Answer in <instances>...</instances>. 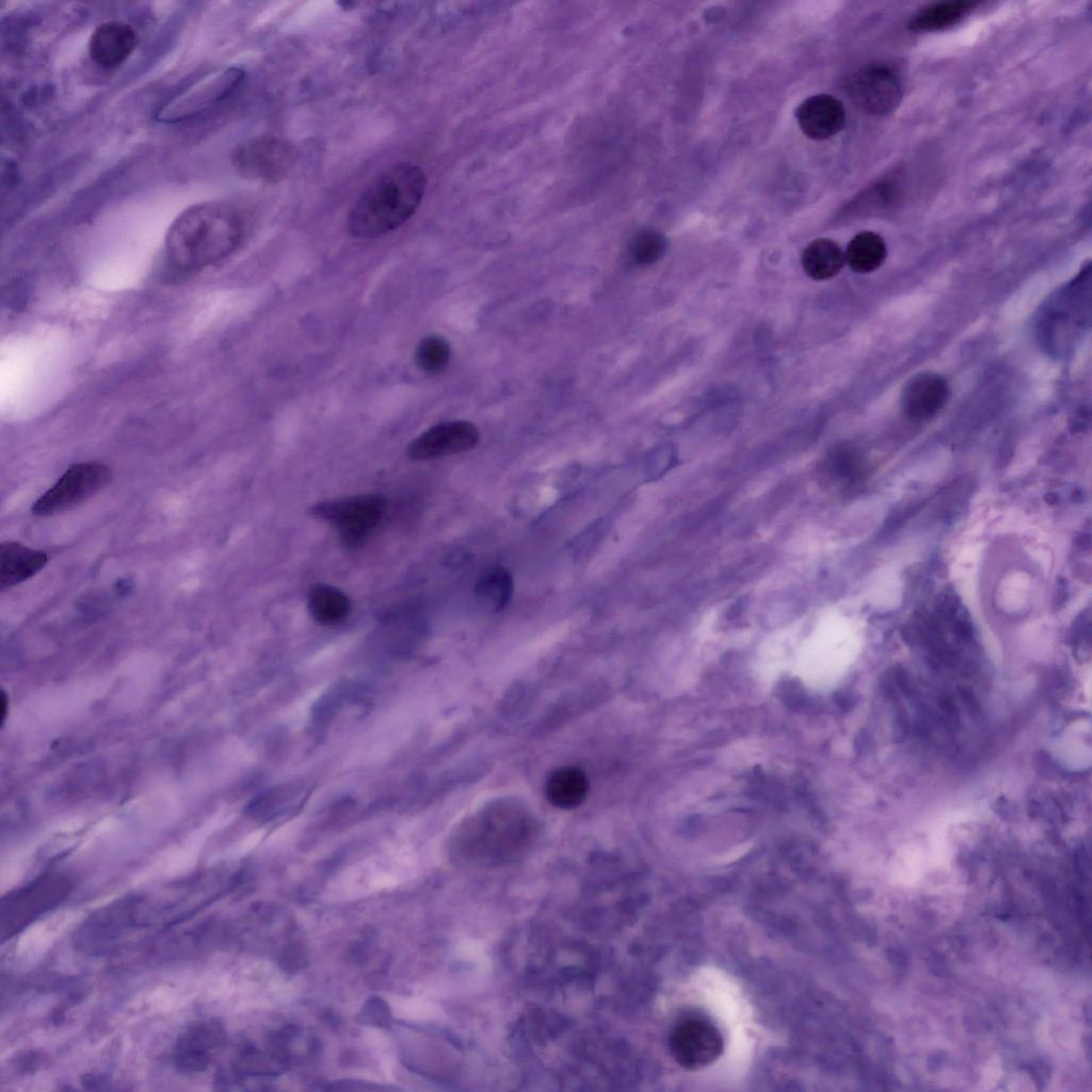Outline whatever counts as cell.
<instances>
[{
	"mask_svg": "<svg viewBox=\"0 0 1092 1092\" xmlns=\"http://www.w3.org/2000/svg\"><path fill=\"white\" fill-rule=\"evenodd\" d=\"M588 788L587 776L581 770L575 767H564L556 770L548 777L545 792L552 805L571 809L582 803Z\"/></svg>",
	"mask_w": 1092,
	"mask_h": 1092,
	"instance_id": "obj_20",
	"label": "cell"
},
{
	"mask_svg": "<svg viewBox=\"0 0 1092 1092\" xmlns=\"http://www.w3.org/2000/svg\"><path fill=\"white\" fill-rule=\"evenodd\" d=\"M478 428L466 420H451L437 423L416 438L406 450L414 461H428L463 453L479 443Z\"/></svg>",
	"mask_w": 1092,
	"mask_h": 1092,
	"instance_id": "obj_12",
	"label": "cell"
},
{
	"mask_svg": "<svg viewBox=\"0 0 1092 1092\" xmlns=\"http://www.w3.org/2000/svg\"><path fill=\"white\" fill-rule=\"evenodd\" d=\"M307 608L316 622L333 625L348 616L351 601L341 590L330 584H317L308 593Z\"/></svg>",
	"mask_w": 1092,
	"mask_h": 1092,
	"instance_id": "obj_21",
	"label": "cell"
},
{
	"mask_svg": "<svg viewBox=\"0 0 1092 1092\" xmlns=\"http://www.w3.org/2000/svg\"><path fill=\"white\" fill-rule=\"evenodd\" d=\"M796 118L807 138L822 141L834 136L844 128L846 109L834 96L817 94L799 105L796 109Z\"/></svg>",
	"mask_w": 1092,
	"mask_h": 1092,
	"instance_id": "obj_14",
	"label": "cell"
},
{
	"mask_svg": "<svg viewBox=\"0 0 1092 1092\" xmlns=\"http://www.w3.org/2000/svg\"><path fill=\"white\" fill-rule=\"evenodd\" d=\"M858 461L851 451H837L826 461L823 473L837 481L850 480L856 476Z\"/></svg>",
	"mask_w": 1092,
	"mask_h": 1092,
	"instance_id": "obj_26",
	"label": "cell"
},
{
	"mask_svg": "<svg viewBox=\"0 0 1092 1092\" xmlns=\"http://www.w3.org/2000/svg\"><path fill=\"white\" fill-rule=\"evenodd\" d=\"M846 262L845 252L833 240L818 238L803 251L801 263L805 274L815 280H825L837 275Z\"/></svg>",
	"mask_w": 1092,
	"mask_h": 1092,
	"instance_id": "obj_19",
	"label": "cell"
},
{
	"mask_svg": "<svg viewBox=\"0 0 1092 1092\" xmlns=\"http://www.w3.org/2000/svg\"><path fill=\"white\" fill-rule=\"evenodd\" d=\"M947 380L935 372H920L908 381L901 392V407L912 419L922 420L935 415L948 400Z\"/></svg>",
	"mask_w": 1092,
	"mask_h": 1092,
	"instance_id": "obj_16",
	"label": "cell"
},
{
	"mask_svg": "<svg viewBox=\"0 0 1092 1092\" xmlns=\"http://www.w3.org/2000/svg\"><path fill=\"white\" fill-rule=\"evenodd\" d=\"M513 589L511 573L503 566H495L479 578L475 594L482 608L489 612H499L509 605Z\"/></svg>",
	"mask_w": 1092,
	"mask_h": 1092,
	"instance_id": "obj_23",
	"label": "cell"
},
{
	"mask_svg": "<svg viewBox=\"0 0 1092 1092\" xmlns=\"http://www.w3.org/2000/svg\"><path fill=\"white\" fill-rule=\"evenodd\" d=\"M670 1050L684 1069L696 1071L713 1063L722 1054L723 1039L718 1028L703 1018L680 1022L670 1037Z\"/></svg>",
	"mask_w": 1092,
	"mask_h": 1092,
	"instance_id": "obj_10",
	"label": "cell"
},
{
	"mask_svg": "<svg viewBox=\"0 0 1092 1092\" xmlns=\"http://www.w3.org/2000/svg\"><path fill=\"white\" fill-rule=\"evenodd\" d=\"M223 1030L210 1019L189 1024L178 1035L173 1051L174 1065L183 1073H200L207 1069L213 1049L220 1045Z\"/></svg>",
	"mask_w": 1092,
	"mask_h": 1092,
	"instance_id": "obj_13",
	"label": "cell"
},
{
	"mask_svg": "<svg viewBox=\"0 0 1092 1092\" xmlns=\"http://www.w3.org/2000/svg\"><path fill=\"white\" fill-rule=\"evenodd\" d=\"M423 170L412 163L391 165L363 191L348 215L349 232L369 239L405 224L419 208L427 191Z\"/></svg>",
	"mask_w": 1092,
	"mask_h": 1092,
	"instance_id": "obj_2",
	"label": "cell"
},
{
	"mask_svg": "<svg viewBox=\"0 0 1092 1092\" xmlns=\"http://www.w3.org/2000/svg\"><path fill=\"white\" fill-rule=\"evenodd\" d=\"M70 881L61 874H45L9 893L1 899L0 930L4 942L38 917L52 911L70 894Z\"/></svg>",
	"mask_w": 1092,
	"mask_h": 1092,
	"instance_id": "obj_4",
	"label": "cell"
},
{
	"mask_svg": "<svg viewBox=\"0 0 1092 1092\" xmlns=\"http://www.w3.org/2000/svg\"><path fill=\"white\" fill-rule=\"evenodd\" d=\"M138 44L136 32L127 22L106 21L92 32L89 54L101 67L112 68L123 64Z\"/></svg>",
	"mask_w": 1092,
	"mask_h": 1092,
	"instance_id": "obj_15",
	"label": "cell"
},
{
	"mask_svg": "<svg viewBox=\"0 0 1092 1092\" xmlns=\"http://www.w3.org/2000/svg\"><path fill=\"white\" fill-rule=\"evenodd\" d=\"M451 349L448 341L437 335L422 338L415 352L417 366L425 373L438 374L449 365Z\"/></svg>",
	"mask_w": 1092,
	"mask_h": 1092,
	"instance_id": "obj_24",
	"label": "cell"
},
{
	"mask_svg": "<svg viewBox=\"0 0 1092 1092\" xmlns=\"http://www.w3.org/2000/svg\"><path fill=\"white\" fill-rule=\"evenodd\" d=\"M848 95L863 111L872 115L894 112L902 98L901 82L885 64H868L855 70L847 82Z\"/></svg>",
	"mask_w": 1092,
	"mask_h": 1092,
	"instance_id": "obj_9",
	"label": "cell"
},
{
	"mask_svg": "<svg viewBox=\"0 0 1092 1092\" xmlns=\"http://www.w3.org/2000/svg\"><path fill=\"white\" fill-rule=\"evenodd\" d=\"M243 236L244 223L234 207L206 202L176 218L166 234L165 251L176 268L199 270L228 257Z\"/></svg>",
	"mask_w": 1092,
	"mask_h": 1092,
	"instance_id": "obj_1",
	"label": "cell"
},
{
	"mask_svg": "<svg viewBox=\"0 0 1092 1092\" xmlns=\"http://www.w3.org/2000/svg\"><path fill=\"white\" fill-rule=\"evenodd\" d=\"M48 562V555L16 541L0 545V590L12 589L32 578Z\"/></svg>",
	"mask_w": 1092,
	"mask_h": 1092,
	"instance_id": "obj_17",
	"label": "cell"
},
{
	"mask_svg": "<svg viewBox=\"0 0 1092 1092\" xmlns=\"http://www.w3.org/2000/svg\"><path fill=\"white\" fill-rule=\"evenodd\" d=\"M667 240L657 230L646 229L639 232L630 245L632 259L639 264H649L657 261L665 252Z\"/></svg>",
	"mask_w": 1092,
	"mask_h": 1092,
	"instance_id": "obj_25",
	"label": "cell"
},
{
	"mask_svg": "<svg viewBox=\"0 0 1092 1092\" xmlns=\"http://www.w3.org/2000/svg\"><path fill=\"white\" fill-rule=\"evenodd\" d=\"M112 477L111 468L100 462L73 464L33 502L31 512L49 517L70 510L107 487Z\"/></svg>",
	"mask_w": 1092,
	"mask_h": 1092,
	"instance_id": "obj_7",
	"label": "cell"
},
{
	"mask_svg": "<svg viewBox=\"0 0 1092 1092\" xmlns=\"http://www.w3.org/2000/svg\"><path fill=\"white\" fill-rule=\"evenodd\" d=\"M242 80L243 71L237 67L213 70L167 101L156 119L166 124L189 119L226 99Z\"/></svg>",
	"mask_w": 1092,
	"mask_h": 1092,
	"instance_id": "obj_8",
	"label": "cell"
},
{
	"mask_svg": "<svg viewBox=\"0 0 1092 1092\" xmlns=\"http://www.w3.org/2000/svg\"><path fill=\"white\" fill-rule=\"evenodd\" d=\"M145 908L143 895H128L100 908L78 928L75 946L91 954L102 952L143 922Z\"/></svg>",
	"mask_w": 1092,
	"mask_h": 1092,
	"instance_id": "obj_6",
	"label": "cell"
},
{
	"mask_svg": "<svg viewBox=\"0 0 1092 1092\" xmlns=\"http://www.w3.org/2000/svg\"><path fill=\"white\" fill-rule=\"evenodd\" d=\"M973 1H942L918 11L909 21L914 32H934L951 28L963 20L976 6Z\"/></svg>",
	"mask_w": 1092,
	"mask_h": 1092,
	"instance_id": "obj_18",
	"label": "cell"
},
{
	"mask_svg": "<svg viewBox=\"0 0 1092 1092\" xmlns=\"http://www.w3.org/2000/svg\"><path fill=\"white\" fill-rule=\"evenodd\" d=\"M535 834L528 812L515 804H494L475 815L461 831L463 855L480 865H496L525 851Z\"/></svg>",
	"mask_w": 1092,
	"mask_h": 1092,
	"instance_id": "obj_3",
	"label": "cell"
},
{
	"mask_svg": "<svg viewBox=\"0 0 1092 1092\" xmlns=\"http://www.w3.org/2000/svg\"><path fill=\"white\" fill-rule=\"evenodd\" d=\"M232 163L244 177L259 181H276L292 164L289 145L274 136L251 139L236 147Z\"/></svg>",
	"mask_w": 1092,
	"mask_h": 1092,
	"instance_id": "obj_11",
	"label": "cell"
},
{
	"mask_svg": "<svg viewBox=\"0 0 1092 1092\" xmlns=\"http://www.w3.org/2000/svg\"><path fill=\"white\" fill-rule=\"evenodd\" d=\"M1046 499L1049 502H1055L1057 500V496H1056V494L1050 493V494L1046 495Z\"/></svg>",
	"mask_w": 1092,
	"mask_h": 1092,
	"instance_id": "obj_27",
	"label": "cell"
},
{
	"mask_svg": "<svg viewBox=\"0 0 1092 1092\" xmlns=\"http://www.w3.org/2000/svg\"><path fill=\"white\" fill-rule=\"evenodd\" d=\"M385 510V499L378 494H364L323 500L310 507L309 513L331 526L347 548H356L365 543L380 523Z\"/></svg>",
	"mask_w": 1092,
	"mask_h": 1092,
	"instance_id": "obj_5",
	"label": "cell"
},
{
	"mask_svg": "<svg viewBox=\"0 0 1092 1092\" xmlns=\"http://www.w3.org/2000/svg\"><path fill=\"white\" fill-rule=\"evenodd\" d=\"M887 247L884 239L869 230L856 234L848 243L845 259L856 273H870L885 261Z\"/></svg>",
	"mask_w": 1092,
	"mask_h": 1092,
	"instance_id": "obj_22",
	"label": "cell"
}]
</instances>
